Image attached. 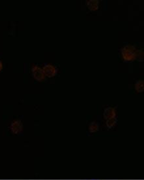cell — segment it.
Wrapping results in <instances>:
<instances>
[{
  "label": "cell",
  "mask_w": 144,
  "mask_h": 180,
  "mask_svg": "<svg viewBox=\"0 0 144 180\" xmlns=\"http://www.w3.org/2000/svg\"><path fill=\"white\" fill-rule=\"evenodd\" d=\"M135 60H136L139 62H142L143 60V51L142 50H137L136 51V59Z\"/></svg>",
  "instance_id": "cell-10"
},
{
  "label": "cell",
  "mask_w": 144,
  "mask_h": 180,
  "mask_svg": "<svg viewBox=\"0 0 144 180\" xmlns=\"http://www.w3.org/2000/svg\"><path fill=\"white\" fill-rule=\"evenodd\" d=\"M143 85H144V83H143V80H142V79L138 80V81L136 82L135 85H134L136 91L137 92H139V93L143 92V90H144Z\"/></svg>",
  "instance_id": "cell-7"
},
{
  "label": "cell",
  "mask_w": 144,
  "mask_h": 180,
  "mask_svg": "<svg viewBox=\"0 0 144 180\" xmlns=\"http://www.w3.org/2000/svg\"><path fill=\"white\" fill-rule=\"evenodd\" d=\"M43 71L45 76L49 77V78L54 77L56 74V68L51 64H47L44 66V67L43 68Z\"/></svg>",
  "instance_id": "cell-3"
},
{
  "label": "cell",
  "mask_w": 144,
  "mask_h": 180,
  "mask_svg": "<svg viewBox=\"0 0 144 180\" xmlns=\"http://www.w3.org/2000/svg\"><path fill=\"white\" fill-rule=\"evenodd\" d=\"M104 117L105 119H109L115 118L116 116V110L115 108L109 107L105 109L104 112Z\"/></svg>",
  "instance_id": "cell-5"
},
{
  "label": "cell",
  "mask_w": 144,
  "mask_h": 180,
  "mask_svg": "<svg viewBox=\"0 0 144 180\" xmlns=\"http://www.w3.org/2000/svg\"><path fill=\"white\" fill-rule=\"evenodd\" d=\"M23 128V125L21 121L20 120H16L14 121L11 124V130L14 134H18L20 132H22Z\"/></svg>",
  "instance_id": "cell-4"
},
{
  "label": "cell",
  "mask_w": 144,
  "mask_h": 180,
  "mask_svg": "<svg viewBox=\"0 0 144 180\" xmlns=\"http://www.w3.org/2000/svg\"><path fill=\"white\" fill-rule=\"evenodd\" d=\"M98 128H99V126H98V123L95 121L90 123V124H89V126H88V131H89L91 133L97 132L98 131Z\"/></svg>",
  "instance_id": "cell-8"
},
{
  "label": "cell",
  "mask_w": 144,
  "mask_h": 180,
  "mask_svg": "<svg viewBox=\"0 0 144 180\" xmlns=\"http://www.w3.org/2000/svg\"><path fill=\"white\" fill-rule=\"evenodd\" d=\"M136 49L134 46L131 45L124 46L121 49V54L123 60L128 62L134 60L136 59Z\"/></svg>",
  "instance_id": "cell-1"
},
{
  "label": "cell",
  "mask_w": 144,
  "mask_h": 180,
  "mask_svg": "<svg viewBox=\"0 0 144 180\" xmlns=\"http://www.w3.org/2000/svg\"><path fill=\"white\" fill-rule=\"evenodd\" d=\"M32 73L33 77L37 81H43L45 80V75H44L43 69L39 67L38 66H33L32 69Z\"/></svg>",
  "instance_id": "cell-2"
},
{
  "label": "cell",
  "mask_w": 144,
  "mask_h": 180,
  "mask_svg": "<svg viewBox=\"0 0 144 180\" xmlns=\"http://www.w3.org/2000/svg\"><path fill=\"white\" fill-rule=\"evenodd\" d=\"M116 124H117V119L115 117L106 120V126L109 128H112L116 125Z\"/></svg>",
  "instance_id": "cell-9"
},
{
  "label": "cell",
  "mask_w": 144,
  "mask_h": 180,
  "mask_svg": "<svg viewBox=\"0 0 144 180\" xmlns=\"http://www.w3.org/2000/svg\"><path fill=\"white\" fill-rule=\"evenodd\" d=\"M86 5L88 9L91 11H95L98 9L99 8V1L97 0H90L86 3Z\"/></svg>",
  "instance_id": "cell-6"
},
{
  "label": "cell",
  "mask_w": 144,
  "mask_h": 180,
  "mask_svg": "<svg viewBox=\"0 0 144 180\" xmlns=\"http://www.w3.org/2000/svg\"><path fill=\"white\" fill-rule=\"evenodd\" d=\"M2 69H3V64L1 61H0V71L2 70Z\"/></svg>",
  "instance_id": "cell-11"
}]
</instances>
